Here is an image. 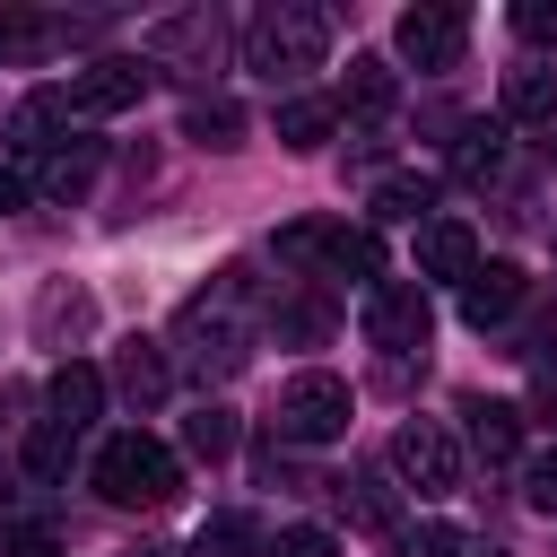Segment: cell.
I'll return each instance as SVG.
<instances>
[{
	"label": "cell",
	"mask_w": 557,
	"mask_h": 557,
	"mask_svg": "<svg viewBox=\"0 0 557 557\" xmlns=\"http://www.w3.org/2000/svg\"><path fill=\"white\" fill-rule=\"evenodd\" d=\"M87 479H96V496H104V505H122V513H157V505H174V496H183V461H174L148 426L104 435Z\"/></svg>",
	"instance_id": "6da1fadb"
},
{
	"label": "cell",
	"mask_w": 557,
	"mask_h": 557,
	"mask_svg": "<svg viewBox=\"0 0 557 557\" xmlns=\"http://www.w3.org/2000/svg\"><path fill=\"white\" fill-rule=\"evenodd\" d=\"M322 52H331V17L313 0H270L244 26V70L270 78V87H296L305 70H322Z\"/></svg>",
	"instance_id": "7a4b0ae2"
},
{
	"label": "cell",
	"mask_w": 557,
	"mask_h": 557,
	"mask_svg": "<svg viewBox=\"0 0 557 557\" xmlns=\"http://www.w3.org/2000/svg\"><path fill=\"white\" fill-rule=\"evenodd\" d=\"M244 305H252V278H244V270H218V287L183 305V322H174V339L191 348V366H200V374H235V366L252 357V331H244Z\"/></svg>",
	"instance_id": "3957f363"
},
{
	"label": "cell",
	"mask_w": 557,
	"mask_h": 557,
	"mask_svg": "<svg viewBox=\"0 0 557 557\" xmlns=\"http://www.w3.org/2000/svg\"><path fill=\"white\" fill-rule=\"evenodd\" d=\"M278 261L287 270H331V278H383L374 226H348V218H296V226H278Z\"/></svg>",
	"instance_id": "277c9868"
},
{
	"label": "cell",
	"mask_w": 557,
	"mask_h": 557,
	"mask_svg": "<svg viewBox=\"0 0 557 557\" xmlns=\"http://www.w3.org/2000/svg\"><path fill=\"white\" fill-rule=\"evenodd\" d=\"M348 418H357V400H348V383H339V374H322V366L287 374V383H278V409H270L278 444H339V435H348Z\"/></svg>",
	"instance_id": "5b68a950"
},
{
	"label": "cell",
	"mask_w": 557,
	"mask_h": 557,
	"mask_svg": "<svg viewBox=\"0 0 557 557\" xmlns=\"http://www.w3.org/2000/svg\"><path fill=\"white\" fill-rule=\"evenodd\" d=\"M426 331H435V313H426V287L418 278H374L366 287V339L392 357V374L409 357H426Z\"/></svg>",
	"instance_id": "8992f818"
},
{
	"label": "cell",
	"mask_w": 557,
	"mask_h": 557,
	"mask_svg": "<svg viewBox=\"0 0 557 557\" xmlns=\"http://www.w3.org/2000/svg\"><path fill=\"white\" fill-rule=\"evenodd\" d=\"M392 470H400L418 496H453V487H461V444H453V426H444V418H409V426L392 435Z\"/></svg>",
	"instance_id": "52a82bcc"
},
{
	"label": "cell",
	"mask_w": 557,
	"mask_h": 557,
	"mask_svg": "<svg viewBox=\"0 0 557 557\" xmlns=\"http://www.w3.org/2000/svg\"><path fill=\"white\" fill-rule=\"evenodd\" d=\"M461 44H470V17H461L453 0H418V9H400V26H392V52H400L409 70H453Z\"/></svg>",
	"instance_id": "ba28073f"
},
{
	"label": "cell",
	"mask_w": 557,
	"mask_h": 557,
	"mask_svg": "<svg viewBox=\"0 0 557 557\" xmlns=\"http://www.w3.org/2000/svg\"><path fill=\"white\" fill-rule=\"evenodd\" d=\"M148 78H157L148 61H122V52H113V61H87L61 96H70V113H131V104L148 96Z\"/></svg>",
	"instance_id": "9c48e42d"
},
{
	"label": "cell",
	"mask_w": 557,
	"mask_h": 557,
	"mask_svg": "<svg viewBox=\"0 0 557 557\" xmlns=\"http://www.w3.org/2000/svg\"><path fill=\"white\" fill-rule=\"evenodd\" d=\"M522 296H531V278H522L513 261H479V270L461 278V322H470V331H496V322L522 313Z\"/></svg>",
	"instance_id": "30bf717a"
},
{
	"label": "cell",
	"mask_w": 557,
	"mask_h": 557,
	"mask_svg": "<svg viewBox=\"0 0 557 557\" xmlns=\"http://www.w3.org/2000/svg\"><path fill=\"white\" fill-rule=\"evenodd\" d=\"M461 435H470V453H479L487 470H505V461H522V409H513V400H487V392H461Z\"/></svg>",
	"instance_id": "8fae6325"
},
{
	"label": "cell",
	"mask_w": 557,
	"mask_h": 557,
	"mask_svg": "<svg viewBox=\"0 0 557 557\" xmlns=\"http://www.w3.org/2000/svg\"><path fill=\"white\" fill-rule=\"evenodd\" d=\"M70 122H78V113H70V96H61V87H44V96H26V104L9 113V148L44 165L52 148H70Z\"/></svg>",
	"instance_id": "7c38bea8"
},
{
	"label": "cell",
	"mask_w": 557,
	"mask_h": 557,
	"mask_svg": "<svg viewBox=\"0 0 557 557\" xmlns=\"http://www.w3.org/2000/svg\"><path fill=\"white\" fill-rule=\"evenodd\" d=\"M70 35H96V17H35V9H0V70L9 61H44Z\"/></svg>",
	"instance_id": "4fadbf2b"
},
{
	"label": "cell",
	"mask_w": 557,
	"mask_h": 557,
	"mask_svg": "<svg viewBox=\"0 0 557 557\" xmlns=\"http://www.w3.org/2000/svg\"><path fill=\"white\" fill-rule=\"evenodd\" d=\"M44 400H52V418H61L70 435H87V426H96V409H104V374H96L87 357H61V366H52V383H44Z\"/></svg>",
	"instance_id": "5bb4252c"
},
{
	"label": "cell",
	"mask_w": 557,
	"mask_h": 557,
	"mask_svg": "<svg viewBox=\"0 0 557 557\" xmlns=\"http://www.w3.org/2000/svg\"><path fill=\"white\" fill-rule=\"evenodd\" d=\"M479 270V235L461 226V218H435V226H418V278H470Z\"/></svg>",
	"instance_id": "9a60e30c"
},
{
	"label": "cell",
	"mask_w": 557,
	"mask_h": 557,
	"mask_svg": "<svg viewBox=\"0 0 557 557\" xmlns=\"http://www.w3.org/2000/svg\"><path fill=\"white\" fill-rule=\"evenodd\" d=\"M165 383H174V366H165V348H157V339H131V348L113 357V392H122L131 409H157V400H165Z\"/></svg>",
	"instance_id": "2e32d148"
},
{
	"label": "cell",
	"mask_w": 557,
	"mask_h": 557,
	"mask_svg": "<svg viewBox=\"0 0 557 557\" xmlns=\"http://www.w3.org/2000/svg\"><path fill=\"white\" fill-rule=\"evenodd\" d=\"M218 35H226L218 9H191V17H165V26L148 35V52H157V61H218Z\"/></svg>",
	"instance_id": "e0dca14e"
},
{
	"label": "cell",
	"mask_w": 557,
	"mask_h": 557,
	"mask_svg": "<svg viewBox=\"0 0 557 557\" xmlns=\"http://www.w3.org/2000/svg\"><path fill=\"white\" fill-rule=\"evenodd\" d=\"M505 157H513V148H505V122H461V131H453V174H461V183H496Z\"/></svg>",
	"instance_id": "ac0fdd59"
},
{
	"label": "cell",
	"mask_w": 557,
	"mask_h": 557,
	"mask_svg": "<svg viewBox=\"0 0 557 557\" xmlns=\"http://www.w3.org/2000/svg\"><path fill=\"white\" fill-rule=\"evenodd\" d=\"M96 165H104V148H96V139H70V148H52V157L35 165V191H44V200H78V191L96 183Z\"/></svg>",
	"instance_id": "d6986e66"
},
{
	"label": "cell",
	"mask_w": 557,
	"mask_h": 557,
	"mask_svg": "<svg viewBox=\"0 0 557 557\" xmlns=\"http://www.w3.org/2000/svg\"><path fill=\"white\" fill-rule=\"evenodd\" d=\"M183 139H191V148H218V157L244 148V104H226V96H191V104H183Z\"/></svg>",
	"instance_id": "ffe728a7"
},
{
	"label": "cell",
	"mask_w": 557,
	"mask_h": 557,
	"mask_svg": "<svg viewBox=\"0 0 557 557\" xmlns=\"http://www.w3.org/2000/svg\"><path fill=\"white\" fill-rule=\"evenodd\" d=\"M339 131V96H287L278 104V148H322Z\"/></svg>",
	"instance_id": "44dd1931"
},
{
	"label": "cell",
	"mask_w": 557,
	"mask_h": 557,
	"mask_svg": "<svg viewBox=\"0 0 557 557\" xmlns=\"http://www.w3.org/2000/svg\"><path fill=\"white\" fill-rule=\"evenodd\" d=\"M374 218H392V226H435V183H426V174H383V183H374Z\"/></svg>",
	"instance_id": "7402d4cb"
},
{
	"label": "cell",
	"mask_w": 557,
	"mask_h": 557,
	"mask_svg": "<svg viewBox=\"0 0 557 557\" xmlns=\"http://www.w3.org/2000/svg\"><path fill=\"white\" fill-rule=\"evenodd\" d=\"M392 96H400V78H392V61H374V52H357V61H348V87H339V104H348V113H392Z\"/></svg>",
	"instance_id": "603a6c76"
},
{
	"label": "cell",
	"mask_w": 557,
	"mask_h": 557,
	"mask_svg": "<svg viewBox=\"0 0 557 557\" xmlns=\"http://www.w3.org/2000/svg\"><path fill=\"white\" fill-rule=\"evenodd\" d=\"M505 122H557V70H505Z\"/></svg>",
	"instance_id": "cb8c5ba5"
},
{
	"label": "cell",
	"mask_w": 557,
	"mask_h": 557,
	"mask_svg": "<svg viewBox=\"0 0 557 557\" xmlns=\"http://www.w3.org/2000/svg\"><path fill=\"white\" fill-rule=\"evenodd\" d=\"M183 453H191V461H226V453H235V409L200 400V409L183 418Z\"/></svg>",
	"instance_id": "d4e9b609"
},
{
	"label": "cell",
	"mask_w": 557,
	"mask_h": 557,
	"mask_svg": "<svg viewBox=\"0 0 557 557\" xmlns=\"http://www.w3.org/2000/svg\"><path fill=\"white\" fill-rule=\"evenodd\" d=\"M331 496H339V513L366 522V531H392V522H400V505H392L383 479H331Z\"/></svg>",
	"instance_id": "484cf974"
},
{
	"label": "cell",
	"mask_w": 557,
	"mask_h": 557,
	"mask_svg": "<svg viewBox=\"0 0 557 557\" xmlns=\"http://www.w3.org/2000/svg\"><path fill=\"white\" fill-rule=\"evenodd\" d=\"M87 322H96V305H87L78 287H44V305H35V331H44V339H61V331L78 339Z\"/></svg>",
	"instance_id": "4316f807"
},
{
	"label": "cell",
	"mask_w": 557,
	"mask_h": 557,
	"mask_svg": "<svg viewBox=\"0 0 557 557\" xmlns=\"http://www.w3.org/2000/svg\"><path fill=\"white\" fill-rule=\"evenodd\" d=\"M252 548H261L252 513H209V522H200V548H191V557H252Z\"/></svg>",
	"instance_id": "83f0119b"
},
{
	"label": "cell",
	"mask_w": 557,
	"mask_h": 557,
	"mask_svg": "<svg viewBox=\"0 0 557 557\" xmlns=\"http://www.w3.org/2000/svg\"><path fill=\"white\" fill-rule=\"evenodd\" d=\"M70 444H78V435H70L61 418H44V426L26 435V470H35V479H61V470H70Z\"/></svg>",
	"instance_id": "f1b7e54d"
},
{
	"label": "cell",
	"mask_w": 557,
	"mask_h": 557,
	"mask_svg": "<svg viewBox=\"0 0 557 557\" xmlns=\"http://www.w3.org/2000/svg\"><path fill=\"white\" fill-rule=\"evenodd\" d=\"M270 331H278V339H322V331H331V305H322V296H287V305L270 313Z\"/></svg>",
	"instance_id": "f546056e"
},
{
	"label": "cell",
	"mask_w": 557,
	"mask_h": 557,
	"mask_svg": "<svg viewBox=\"0 0 557 557\" xmlns=\"http://www.w3.org/2000/svg\"><path fill=\"white\" fill-rule=\"evenodd\" d=\"M392 557H470V540H461V531H453V522H409V531H400V548H392Z\"/></svg>",
	"instance_id": "4dcf8cb0"
},
{
	"label": "cell",
	"mask_w": 557,
	"mask_h": 557,
	"mask_svg": "<svg viewBox=\"0 0 557 557\" xmlns=\"http://www.w3.org/2000/svg\"><path fill=\"white\" fill-rule=\"evenodd\" d=\"M522 505H531V513H557V444L522 461Z\"/></svg>",
	"instance_id": "1f68e13d"
},
{
	"label": "cell",
	"mask_w": 557,
	"mask_h": 557,
	"mask_svg": "<svg viewBox=\"0 0 557 557\" xmlns=\"http://www.w3.org/2000/svg\"><path fill=\"white\" fill-rule=\"evenodd\" d=\"M513 35L540 44V52H557V0H513Z\"/></svg>",
	"instance_id": "d6a6232c"
},
{
	"label": "cell",
	"mask_w": 557,
	"mask_h": 557,
	"mask_svg": "<svg viewBox=\"0 0 557 557\" xmlns=\"http://www.w3.org/2000/svg\"><path fill=\"white\" fill-rule=\"evenodd\" d=\"M270 557H339V540H331L322 522H287V531L270 540Z\"/></svg>",
	"instance_id": "836d02e7"
},
{
	"label": "cell",
	"mask_w": 557,
	"mask_h": 557,
	"mask_svg": "<svg viewBox=\"0 0 557 557\" xmlns=\"http://www.w3.org/2000/svg\"><path fill=\"white\" fill-rule=\"evenodd\" d=\"M0 557H61V540H52L44 522H17V531L0 540Z\"/></svg>",
	"instance_id": "e575fe53"
},
{
	"label": "cell",
	"mask_w": 557,
	"mask_h": 557,
	"mask_svg": "<svg viewBox=\"0 0 557 557\" xmlns=\"http://www.w3.org/2000/svg\"><path fill=\"white\" fill-rule=\"evenodd\" d=\"M26 191H35V183H26L17 165H0V218H9V209H26Z\"/></svg>",
	"instance_id": "d590c367"
},
{
	"label": "cell",
	"mask_w": 557,
	"mask_h": 557,
	"mask_svg": "<svg viewBox=\"0 0 557 557\" xmlns=\"http://www.w3.org/2000/svg\"><path fill=\"white\" fill-rule=\"evenodd\" d=\"M131 557H183V548H165V540H139V548H131Z\"/></svg>",
	"instance_id": "8d00e7d4"
},
{
	"label": "cell",
	"mask_w": 557,
	"mask_h": 557,
	"mask_svg": "<svg viewBox=\"0 0 557 557\" xmlns=\"http://www.w3.org/2000/svg\"><path fill=\"white\" fill-rule=\"evenodd\" d=\"M470 557H513V548H470Z\"/></svg>",
	"instance_id": "74e56055"
}]
</instances>
